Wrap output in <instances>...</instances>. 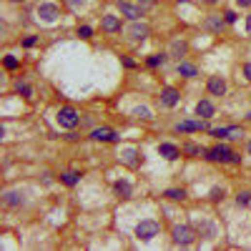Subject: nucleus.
Here are the masks:
<instances>
[{
    "label": "nucleus",
    "mask_w": 251,
    "mask_h": 251,
    "mask_svg": "<svg viewBox=\"0 0 251 251\" xmlns=\"http://www.w3.org/2000/svg\"><path fill=\"white\" fill-rule=\"evenodd\" d=\"M206 126L201 121H181L179 126H176V131L179 134H196V131H203Z\"/></svg>",
    "instance_id": "nucleus-15"
},
{
    "label": "nucleus",
    "mask_w": 251,
    "mask_h": 251,
    "mask_svg": "<svg viewBox=\"0 0 251 251\" xmlns=\"http://www.w3.org/2000/svg\"><path fill=\"white\" fill-rule=\"evenodd\" d=\"M166 199H171V201H186V191L184 188H166V194H164Z\"/></svg>",
    "instance_id": "nucleus-21"
},
{
    "label": "nucleus",
    "mask_w": 251,
    "mask_h": 251,
    "mask_svg": "<svg viewBox=\"0 0 251 251\" xmlns=\"http://www.w3.org/2000/svg\"><path fill=\"white\" fill-rule=\"evenodd\" d=\"M231 156H234V151L229 149V146H224V143L206 151V158L214 161V164H231Z\"/></svg>",
    "instance_id": "nucleus-3"
},
{
    "label": "nucleus",
    "mask_w": 251,
    "mask_h": 251,
    "mask_svg": "<svg viewBox=\"0 0 251 251\" xmlns=\"http://www.w3.org/2000/svg\"><path fill=\"white\" fill-rule=\"evenodd\" d=\"M35 16H38L43 23H55L58 18H61V10H58L55 3H40L38 10H35Z\"/></svg>",
    "instance_id": "nucleus-5"
},
{
    "label": "nucleus",
    "mask_w": 251,
    "mask_h": 251,
    "mask_svg": "<svg viewBox=\"0 0 251 251\" xmlns=\"http://www.w3.org/2000/svg\"><path fill=\"white\" fill-rule=\"evenodd\" d=\"M224 18H226V23H236V18H239V16H236L234 10H226V13H224Z\"/></svg>",
    "instance_id": "nucleus-35"
},
{
    "label": "nucleus",
    "mask_w": 251,
    "mask_h": 251,
    "mask_svg": "<svg viewBox=\"0 0 251 251\" xmlns=\"http://www.w3.org/2000/svg\"><path fill=\"white\" fill-rule=\"evenodd\" d=\"M244 136V128L239 126H229V138H241Z\"/></svg>",
    "instance_id": "nucleus-29"
},
{
    "label": "nucleus",
    "mask_w": 251,
    "mask_h": 251,
    "mask_svg": "<svg viewBox=\"0 0 251 251\" xmlns=\"http://www.w3.org/2000/svg\"><path fill=\"white\" fill-rule=\"evenodd\" d=\"M118 10H121V16H126L128 20H138L143 16V10L134 3H128V0H118Z\"/></svg>",
    "instance_id": "nucleus-7"
},
{
    "label": "nucleus",
    "mask_w": 251,
    "mask_h": 251,
    "mask_svg": "<svg viewBox=\"0 0 251 251\" xmlns=\"http://www.w3.org/2000/svg\"><path fill=\"white\" fill-rule=\"evenodd\" d=\"M246 151H249V156H251V141H249V146H246Z\"/></svg>",
    "instance_id": "nucleus-43"
},
{
    "label": "nucleus",
    "mask_w": 251,
    "mask_h": 251,
    "mask_svg": "<svg viewBox=\"0 0 251 251\" xmlns=\"http://www.w3.org/2000/svg\"><path fill=\"white\" fill-rule=\"evenodd\" d=\"M244 76H246V81L251 83V63H246V66H244Z\"/></svg>",
    "instance_id": "nucleus-38"
},
{
    "label": "nucleus",
    "mask_w": 251,
    "mask_h": 251,
    "mask_svg": "<svg viewBox=\"0 0 251 251\" xmlns=\"http://www.w3.org/2000/svg\"><path fill=\"white\" fill-rule=\"evenodd\" d=\"M224 199V188H211V201H221Z\"/></svg>",
    "instance_id": "nucleus-34"
},
{
    "label": "nucleus",
    "mask_w": 251,
    "mask_h": 251,
    "mask_svg": "<svg viewBox=\"0 0 251 251\" xmlns=\"http://www.w3.org/2000/svg\"><path fill=\"white\" fill-rule=\"evenodd\" d=\"M158 156H164L166 161H176L181 156V149L173 143H158Z\"/></svg>",
    "instance_id": "nucleus-13"
},
{
    "label": "nucleus",
    "mask_w": 251,
    "mask_h": 251,
    "mask_svg": "<svg viewBox=\"0 0 251 251\" xmlns=\"http://www.w3.org/2000/svg\"><path fill=\"white\" fill-rule=\"evenodd\" d=\"M206 88H209L211 96H224L226 93V78L224 76H211L209 83H206Z\"/></svg>",
    "instance_id": "nucleus-9"
},
{
    "label": "nucleus",
    "mask_w": 251,
    "mask_h": 251,
    "mask_svg": "<svg viewBox=\"0 0 251 251\" xmlns=\"http://www.w3.org/2000/svg\"><path fill=\"white\" fill-rule=\"evenodd\" d=\"M181 100V96H179V91H176V88H164V91H161V103H164L166 108H173L176 103Z\"/></svg>",
    "instance_id": "nucleus-12"
},
{
    "label": "nucleus",
    "mask_w": 251,
    "mask_h": 251,
    "mask_svg": "<svg viewBox=\"0 0 251 251\" xmlns=\"http://www.w3.org/2000/svg\"><path fill=\"white\" fill-rule=\"evenodd\" d=\"M16 91H18L23 98H31V96H33V88L28 85V83H16Z\"/></svg>",
    "instance_id": "nucleus-27"
},
{
    "label": "nucleus",
    "mask_w": 251,
    "mask_h": 251,
    "mask_svg": "<svg viewBox=\"0 0 251 251\" xmlns=\"http://www.w3.org/2000/svg\"><path fill=\"white\" fill-rule=\"evenodd\" d=\"M91 138H93V141H100V143H111V141L118 138V134H116L113 128H106V126H103V128H93Z\"/></svg>",
    "instance_id": "nucleus-11"
},
{
    "label": "nucleus",
    "mask_w": 251,
    "mask_h": 251,
    "mask_svg": "<svg viewBox=\"0 0 251 251\" xmlns=\"http://www.w3.org/2000/svg\"><path fill=\"white\" fill-rule=\"evenodd\" d=\"M61 181H63L66 186H76V184L81 181V173H78V171H66V173H61Z\"/></svg>",
    "instance_id": "nucleus-20"
},
{
    "label": "nucleus",
    "mask_w": 251,
    "mask_h": 251,
    "mask_svg": "<svg viewBox=\"0 0 251 251\" xmlns=\"http://www.w3.org/2000/svg\"><path fill=\"white\" fill-rule=\"evenodd\" d=\"M224 25H226V18H221V16H209L206 23H203V28L209 33H221V31H224Z\"/></svg>",
    "instance_id": "nucleus-14"
},
{
    "label": "nucleus",
    "mask_w": 251,
    "mask_h": 251,
    "mask_svg": "<svg viewBox=\"0 0 251 251\" xmlns=\"http://www.w3.org/2000/svg\"><path fill=\"white\" fill-rule=\"evenodd\" d=\"M199 234L203 236V239H214L216 229H214V224H209V221H201V224H199Z\"/></svg>",
    "instance_id": "nucleus-19"
},
{
    "label": "nucleus",
    "mask_w": 251,
    "mask_h": 251,
    "mask_svg": "<svg viewBox=\"0 0 251 251\" xmlns=\"http://www.w3.org/2000/svg\"><path fill=\"white\" fill-rule=\"evenodd\" d=\"M184 153H188V156H206V149H201V146H196V143H186Z\"/></svg>",
    "instance_id": "nucleus-25"
},
{
    "label": "nucleus",
    "mask_w": 251,
    "mask_h": 251,
    "mask_svg": "<svg viewBox=\"0 0 251 251\" xmlns=\"http://www.w3.org/2000/svg\"><path fill=\"white\" fill-rule=\"evenodd\" d=\"M246 118H249V121H251V111H249V113H246Z\"/></svg>",
    "instance_id": "nucleus-45"
},
{
    "label": "nucleus",
    "mask_w": 251,
    "mask_h": 251,
    "mask_svg": "<svg viewBox=\"0 0 251 251\" xmlns=\"http://www.w3.org/2000/svg\"><path fill=\"white\" fill-rule=\"evenodd\" d=\"M66 3H68L70 8H81V5H85V0H66Z\"/></svg>",
    "instance_id": "nucleus-37"
},
{
    "label": "nucleus",
    "mask_w": 251,
    "mask_h": 251,
    "mask_svg": "<svg viewBox=\"0 0 251 251\" xmlns=\"http://www.w3.org/2000/svg\"><path fill=\"white\" fill-rule=\"evenodd\" d=\"M211 136H216V138H229V128H214Z\"/></svg>",
    "instance_id": "nucleus-30"
},
{
    "label": "nucleus",
    "mask_w": 251,
    "mask_h": 251,
    "mask_svg": "<svg viewBox=\"0 0 251 251\" xmlns=\"http://www.w3.org/2000/svg\"><path fill=\"white\" fill-rule=\"evenodd\" d=\"M10 3H25V0H10Z\"/></svg>",
    "instance_id": "nucleus-44"
},
{
    "label": "nucleus",
    "mask_w": 251,
    "mask_h": 251,
    "mask_svg": "<svg viewBox=\"0 0 251 251\" xmlns=\"http://www.w3.org/2000/svg\"><path fill=\"white\" fill-rule=\"evenodd\" d=\"M123 161H126L128 166H138V164H141V156H138L136 149H128V151L123 153Z\"/></svg>",
    "instance_id": "nucleus-22"
},
{
    "label": "nucleus",
    "mask_w": 251,
    "mask_h": 251,
    "mask_svg": "<svg viewBox=\"0 0 251 251\" xmlns=\"http://www.w3.org/2000/svg\"><path fill=\"white\" fill-rule=\"evenodd\" d=\"M35 40H38L35 35H28V38L23 40V46H25V48H31V46H35Z\"/></svg>",
    "instance_id": "nucleus-36"
},
{
    "label": "nucleus",
    "mask_w": 251,
    "mask_h": 251,
    "mask_svg": "<svg viewBox=\"0 0 251 251\" xmlns=\"http://www.w3.org/2000/svg\"><path fill=\"white\" fill-rule=\"evenodd\" d=\"M3 66H5L8 70H16V68H18V58H16V55H5Z\"/></svg>",
    "instance_id": "nucleus-28"
},
{
    "label": "nucleus",
    "mask_w": 251,
    "mask_h": 251,
    "mask_svg": "<svg viewBox=\"0 0 251 251\" xmlns=\"http://www.w3.org/2000/svg\"><path fill=\"white\" fill-rule=\"evenodd\" d=\"M134 116H136V118H143V121H151V118H153V113H151L149 106H136V108H134Z\"/></svg>",
    "instance_id": "nucleus-24"
},
{
    "label": "nucleus",
    "mask_w": 251,
    "mask_h": 251,
    "mask_svg": "<svg viewBox=\"0 0 251 251\" xmlns=\"http://www.w3.org/2000/svg\"><path fill=\"white\" fill-rule=\"evenodd\" d=\"M100 28H103V33H121V18L118 16H103V20H100Z\"/></svg>",
    "instance_id": "nucleus-10"
},
{
    "label": "nucleus",
    "mask_w": 251,
    "mask_h": 251,
    "mask_svg": "<svg viewBox=\"0 0 251 251\" xmlns=\"http://www.w3.org/2000/svg\"><path fill=\"white\" fill-rule=\"evenodd\" d=\"M251 201V194H246V191H244V194H239V196H236V203H239V206H246Z\"/></svg>",
    "instance_id": "nucleus-31"
},
{
    "label": "nucleus",
    "mask_w": 251,
    "mask_h": 251,
    "mask_svg": "<svg viewBox=\"0 0 251 251\" xmlns=\"http://www.w3.org/2000/svg\"><path fill=\"white\" fill-rule=\"evenodd\" d=\"M55 121H58V126H61V128H68V131H73V128H76V126L81 123V116H78V111H76V108L66 106V108H61V111H58Z\"/></svg>",
    "instance_id": "nucleus-1"
},
{
    "label": "nucleus",
    "mask_w": 251,
    "mask_h": 251,
    "mask_svg": "<svg viewBox=\"0 0 251 251\" xmlns=\"http://www.w3.org/2000/svg\"><path fill=\"white\" fill-rule=\"evenodd\" d=\"M78 35H81V38H91V35H93V31H91L88 25H81V28H78Z\"/></svg>",
    "instance_id": "nucleus-33"
},
{
    "label": "nucleus",
    "mask_w": 251,
    "mask_h": 251,
    "mask_svg": "<svg viewBox=\"0 0 251 251\" xmlns=\"http://www.w3.org/2000/svg\"><path fill=\"white\" fill-rule=\"evenodd\" d=\"M146 63H149V68H161V66L166 63V55H151Z\"/></svg>",
    "instance_id": "nucleus-26"
},
{
    "label": "nucleus",
    "mask_w": 251,
    "mask_h": 251,
    "mask_svg": "<svg viewBox=\"0 0 251 251\" xmlns=\"http://www.w3.org/2000/svg\"><path fill=\"white\" fill-rule=\"evenodd\" d=\"M158 231H161V226L156 224V221H151V218L141 221V224L136 226V236H138L141 241H151L153 236H158Z\"/></svg>",
    "instance_id": "nucleus-4"
},
{
    "label": "nucleus",
    "mask_w": 251,
    "mask_h": 251,
    "mask_svg": "<svg viewBox=\"0 0 251 251\" xmlns=\"http://www.w3.org/2000/svg\"><path fill=\"white\" fill-rule=\"evenodd\" d=\"M236 5H241V8H251V0H236Z\"/></svg>",
    "instance_id": "nucleus-39"
},
{
    "label": "nucleus",
    "mask_w": 251,
    "mask_h": 251,
    "mask_svg": "<svg viewBox=\"0 0 251 251\" xmlns=\"http://www.w3.org/2000/svg\"><path fill=\"white\" fill-rule=\"evenodd\" d=\"M156 5V0H138V8L146 13V10H149V8H153Z\"/></svg>",
    "instance_id": "nucleus-32"
},
{
    "label": "nucleus",
    "mask_w": 251,
    "mask_h": 251,
    "mask_svg": "<svg viewBox=\"0 0 251 251\" xmlns=\"http://www.w3.org/2000/svg\"><path fill=\"white\" fill-rule=\"evenodd\" d=\"M246 33L251 35V16H246Z\"/></svg>",
    "instance_id": "nucleus-41"
},
{
    "label": "nucleus",
    "mask_w": 251,
    "mask_h": 251,
    "mask_svg": "<svg viewBox=\"0 0 251 251\" xmlns=\"http://www.w3.org/2000/svg\"><path fill=\"white\" fill-rule=\"evenodd\" d=\"M186 53H188V43H184V40H173L171 55H173V58H184Z\"/></svg>",
    "instance_id": "nucleus-18"
},
{
    "label": "nucleus",
    "mask_w": 251,
    "mask_h": 251,
    "mask_svg": "<svg viewBox=\"0 0 251 251\" xmlns=\"http://www.w3.org/2000/svg\"><path fill=\"white\" fill-rule=\"evenodd\" d=\"M149 33H151V28L146 25V23L131 20V25H128V38L131 40H146V38H149Z\"/></svg>",
    "instance_id": "nucleus-6"
},
{
    "label": "nucleus",
    "mask_w": 251,
    "mask_h": 251,
    "mask_svg": "<svg viewBox=\"0 0 251 251\" xmlns=\"http://www.w3.org/2000/svg\"><path fill=\"white\" fill-rule=\"evenodd\" d=\"M201 3H206V5H216L218 0H201Z\"/></svg>",
    "instance_id": "nucleus-42"
},
{
    "label": "nucleus",
    "mask_w": 251,
    "mask_h": 251,
    "mask_svg": "<svg viewBox=\"0 0 251 251\" xmlns=\"http://www.w3.org/2000/svg\"><path fill=\"white\" fill-rule=\"evenodd\" d=\"M171 239H173L176 246H191V244L196 241V236H194V229H191V226L181 224V226H173Z\"/></svg>",
    "instance_id": "nucleus-2"
},
{
    "label": "nucleus",
    "mask_w": 251,
    "mask_h": 251,
    "mask_svg": "<svg viewBox=\"0 0 251 251\" xmlns=\"http://www.w3.org/2000/svg\"><path fill=\"white\" fill-rule=\"evenodd\" d=\"M176 70H179V76H184V78H196V76H199L196 66H194V63H186V61H181Z\"/></svg>",
    "instance_id": "nucleus-17"
},
{
    "label": "nucleus",
    "mask_w": 251,
    "mask_h": 251,
    "mask_svg": "<svg viewBox=\"0 0 251 251\" xmlns=\"http://www.w3.org/2000/svg\"><path fill=\"white\" fill-rule=\"evenodd\" d=\"M214 113H216V108H214L211 100H199V103H196V116H201V118H214Z\"/></svg>",
    "instance_id": "nucleus-16"
},
{
    "label": "nucleus",
    "mask_w": 251,
    "mask_h": 251,
    "mask_svg": "<svg viewBox=\"0 0 251 251\" xmlns=\"http://www.w3.org/2000/svg\"><path fill=\"white\" fill-rule=\"evenodd\" d=\"M116 194L118 196H131V194H134V188H131L128 181H116Z\"/></svg>",
    "instance_id": "nucleus-23"
},
{
    "label": "nucleus",
    "mask_w": 251,
    "mask_h": 251,
    "mask_svg": "<svg viewBox=\"0 0 251 251\" xmlns=\"http://www.w3.org/2000/svg\"><path fill=\"white\" fill-rule=\"evenodd\" d=\"M123 66H126V68H134L136 63H134V61H131V58H123Z\"/></svg>",
    "instance_id": "nucleus-40"
},
{
    "label": "nucleus",
    "mask_w": 251,
    "mask_h": 251,
    "mask_svg": "<svg viewBox=\"0 0 251 251\" xmlns=\"http://www.w3.org/2000/svg\"><path fill=\"white\" fill-rule=\"evenodd\" d=\"M3 203L8 206V209H18V206L25 203V194H23V191H5V194H3Z\"/></svg>",
    "instance_id": "nucleus-8"
}]
</instances>
